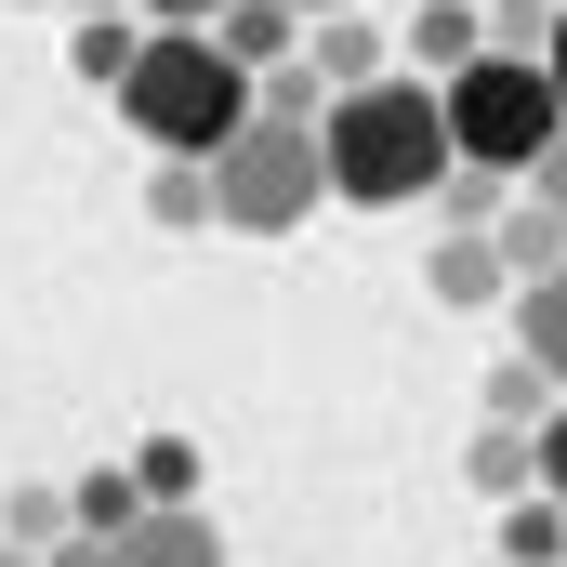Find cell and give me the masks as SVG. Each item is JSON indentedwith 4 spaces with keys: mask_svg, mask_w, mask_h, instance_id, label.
<instances>
[{
    "mask_svg": "<svg viewBox=\"0 0 567 567\" xmlns=\"http://www.w3.org/2000/svg\"><path fill=\"white\" fill-rule=\"evenodd\" d=\"M488 567H502V555H488Z\"/></svg>",
    "mask_w": 567,
    "mask_h": 567,
    "instance_id": "f1b7e54d",
    "label": "cell"
},
{
    "mask_svg": "<svg viewBox=\"0 0 567 567\" xmlns=\"http://www.w3.org/2000/svg\"><path fill=\"white\" fill-rule=\"evenodd\" d=\"M423 198L449 212V225H488V212H502V172H475V158H449V172H435Z\"/></svg>",
    "mask_w": 567,
    "mask_h": 567,
    "instance_id": "ffe728a7",
    "label": "cell"
},
{
    "mask_svg": "<svg viewBox=\"0 0 567 567\" xmlns=\"http://www.w3.org/2000/svg\"><path fill=\"white\" fill-rule=\"evenodd\" d=\"M133 40H145V13H66V80L106 93V80L133 66Z\"/></svg>",
    "mask_w": 567,
    "mask_h": 567,
    "instance_id": "30bf717a",
    "label": "cell"
},
{
    "mask_svg": "<svg viewBox=\"0 0 567 567\" xmlns=\"http://www.w3.org/2000/svg\"><path fill=\"white\" fill-rule=\"evenodd\" d=\"M435 120H449V158H475V172L515 185V172L567 133V93L542 80V53H462V66L435 80Z\"/></svg>",
    "mask_w": 567,
    "mask_h": 567,
    "instance_id": "3957f363",
    "label": "cell"
},
{
    "mask_svg": "<svg viewBox=\"0 0 567 567\" xmlns=\"http://www.w3.org/2000/svg\"><path fill=\"white\" fill-rule=\"evenodd\" d=\"M542 80L567 93V0H555V40H542Z\"/></svg>",
    "mask_w": 567,
    "mask_h": 567,
    "instance_id": "cb8c5ba5",
    "label": "cell"
},
{
    "mask_svg": "<svg viewBox=\"0 0 567 567\" xmlns=\"http://www.w3.org/2000/svg\"><path fill=\"white\" fill-rule=\"evenodd\" d=\"M555 567H567V555H555Z\"/></svg>",
    "mask_w": 567,
    "mask_h": 567,
    "instance_id": "f546056e",
    "label": "cell"
},
{
    "mask_svg": "<svg viewBox=\"0 0 567 567\" xmlns=\"http://www.w3.org/2000/svg\"><path fill=\"white\" fill-rule=\"evenodd\" d=\"M515 185H542V198H555V212H567V133L542 145V158H528V172H515Z\"/></svg>",
    "mask_w": 567,
    "mask_h": 567,
    "instance_id": "7402d4cb",
    "label": "cell"
},
{
    "mask_svg": "<svg viewBox=\"0 0 567 567\" xmlns=\"http://www.w3.org/2000/svg\"><path fill=\"white\" fill-rule=\"evenodd\" d=\"M542 488H555V502H567V396H555V410H542Z\"/></svg>",
    "mask_w": 567,
    "mask_h": 567,
    "instance_id": "44dd1931",
    "label": "cell"
},
{
    "mask_svg": "<svg viewBox=\"0 0 567 567\" xmlns=\"http://www.w3.org/2000/svg\"><path fill=\"white\" fill-rule=\"evenodd\" d=\"M13 13H40V0H13Z\"/></svg>",
    "mask_w": 567,
    "mask_h": 567,
    "instance_id": "83f0119b",
    "label": "cell"
},
{
    "mask_svg": "<svg viewBox=\"0 0 567 567\" xmlns=\"http://www.w3.org/2000/svg\"><path fill=\"white\" fill-rule=\"evenodd\" d=\"M567 555V502L555 488H515L502 502V567H555Z\"/></svg>",
    "mask_w": 567,
    "mask_h": 567,
    "instance_id": "5bb4252c",
    "label": "cell"
},
{
    "mask_svg": "<svg viewBox=\"0 0 567 567\" xmlns=\"http://www.w3.org/2000/svg\"><path fill=\"white\" fill-rule=\"evenodd\" d=\"M120 567H225V528H212L198 502H133V528H120Z\"/></svg>",
    "mask_w": 567,
    "mask_h": 567,
    "instance_id": "5b68a950",
    "label": "cell"
},
{
    "mask_svg": "<svg viewBox=\"0 0 567 567\" xmlns=\"http://www.w3.org/2000/svg\"><path fill=\"white\" fill-rule=\"evenodd\" d=\"M106 93H120V120H133L145 145H172V158H212V145L251 120V66H238L212 27H158V13H145L133 66H120Z\"/></svg>",
    "mask_w": 567,
    "mask_h": 567,
    "instance_id": "7a4b0ae2",
    "label": "cell"
},
{
    "mask_svg": "<svg viewBox=\"0 0 567 567\" xmlns=\"http://www.w3.org/2000/svg\"><path fill=\"white\" fill-rule=\"evenodd\" d=\"M423 290H435V317H475V303H502V251H488V225H449V238H435L423 251Z\"/></svg>",
    "mask_w": 567,
    "mask_h": 567,
    "instance_id": "8992f818",
    "label": "cell"
},
{
    "mask_svg": "<svg viewBox=\"0 0 567 567\" xmlns=\"http://www.w3.org/2000/svg\"><path fill=\"white\" fill-rule=\"evenodd\" d=\"M0 567H40V555H27V542H0Z\"/></svg>",
    "mask_w": 567,
    "mask_h": 567,
    "instance_id": "484cf974",
    "label": "cell"
},
{
    "mask_svg": "<svg viewBox=\"0 0 567 567\" xmlns=\"http://www.w3.org/2000/svg\"><path fill=\"white\" fill-rule=\"evenodd\" d=\"M133 13H158V27H212L225 0H133Z\"/></svg>",
    "mask_w": 567,
    "mask_h": 567,
    "instance_id": "603a6c76",
    "label": "cell"
},
{
    "mask_svg": "<svg viewBox=\"0 0 567 567\" xmlns=\"http://www.w3.org/2000/svg\"><path fill=\"white\" fill-rule=\"evenodd\" d=\"M488 251H502V278H542V265H567V212L542 198V185H502V212H488Z\"/></svg>",
    "mask_w": 567,
    "mask_h": 567,
    "instance_id": "52a82bcc",
    "label": "cell"
},
{
    "mask_svg": "<svg viewBox=\"0 0 567 567\" xmlns=\"http://www.w3.org/2000/svg\"><path fill=\"white\" fill-rule=\"evenodd\" d=\"M317 172L343 212H423V185L449 172V120H435V80L383 66V80H343L317 106Z\"/></svg>",
    "mask_w": 567,
    "mask_h": 567,
    "instance_id": "6da1fadb",
    "label": "cell"
},
{
    "mask_svg": "<svg viewBox=\"0 0 567 567\" xmlns=\"http://www.w3.org/2000/svg\"><path fill=\"white\" fill-rule=\"evenodd\" d=\"M120 475H133V502H198V449H185V435H145Z\"/></svg>",
    "mask_w": 567,
    "mask_h": 567,
    "instance_id": "9a60e30c",
    "label": "cell"
},
{
    "mask_svg": "<svg viewBox=\"0 0 567 567\" xmlns=\"http://www.w3.org/2000/svg\"><path fill=\"white\" fill-rule=\"evenodd\" d=\"M53 528H66V488H53V475H13V488H0V542H27V555H40Z\"/></svg>",
    "mask_w": 567,
    "mask_h": 567,
    "instance_id": "2e32d148",
    "label": "cell"
},
{
    "mask_svg": "<svg viewBox=\"0 0 567 567\" xmlns=\"http://www.w3.org/2000/svg\"><path fill=\"white\" fill-rule=\"evenodd\" d=\"M66 13H133V0H66Z\"/></svg>",
    "mask_w": 567,
    "mask_h": 567,
    "instance_id": "d4e9b609",
    "label": "cell"
},
{
    "mask_svg": "<svg viewBox=\"0 0 567 567\" xmlns=\"http://www.w3.org/2000/svg\"><path fill=\"white\" fill-rule=\"evenodd\" d=\"M212 40H225L238 66H278V53H303V13H290V0H225Z\"/></svg>",
    "mask_w": 567,
    "mask_h": 567,
    "instance_id": "8fae6325",
    "label": "cell"
},
{
    "mask_svg": "<svg viewBox=\"0 0 567 567\" xmlns=\"http://www.w3.org/2000/svg\"><path fill=\"white\" fill-rule=\"evenodd\" d=\"M475 40L488 53H542L555 40V0H475Z\"/></svg>",
    "mask_w": 567,
    "mask_h": 567,
    "instance_id": "e0dca14e",
    "label": "cell"
},
{
    "mask_svg": "<svg viewBox=\"0 0 567 567\" xmlns=\"http://www.w3.org/2000/svg\"><path fill=\"white\" fill-rule=\"evenodd\" d=\"M145 225L198 238V225H212V158H172V145H145Z\"/></svg>",
    "mask_w": 567,
    "mask_h": 567,
    "instance_id": "9c48e42d",
    "label": "cell"
},
{
    "mask_svg": "<svg viewBox=\"0 0 567 567\" xmlns=\"http://www.w3.org/2000/svg\"><path fill=\"white\" fill-rule=\"evenodd\" d=\"M66 528H133V475H66Z\"/></svg>",
    "mask_w": 567,
    "mask_h": 567,
    "instance_id": "d6986e66",
    "label": "cell"
},
{
    "mask_svg": "<svg viewBox=\"0 0 567 567\" xmlns=\"http://www.w3.org/2000/svg\"><path fill=\"white\" fill-rule=\"evenodd\" d=\"M330 198V172H317V120H238V133L212 145V225H238V238H290L303 212Z\"/></svg>",
    "mask_w": 567,
    "mask_h": 567,
    "instance_id": "277c9868",
    "label": "cell"
},
{
    "mask_svg": "<svg viewBox=\"0 0 567 567\" xmlns=\"http://www.w3.org/2000/svg\"><path fill=\"white\" fill-rule=\"evenodd\" d=\"M396 53H410V80H449V66H462V53H488V40H475V0H423V13H410V40H396Z\"/></svg>",
    "mask_w": 567,
    "mask_h": 567,
    "instance_id": "4fadbf2b",
    "label": "cell"
},
{
    "mask_svg": "<svg viewBox=\"0 0 567 567\" xmlns=\"http://www.w3.org/2000/svg\"><path fill=\"white\" fill-rule=\"evenodd\" d=\"M542 410H555L542 357H502V370H488V423H542Z\"/></svg>",
    "mask_w": 567,
    "mask_h": 567,
    "instance_id": "ac0fdd59",
    "label": "cell"
},
{
    "mask_svg": "<svg viewBox=\"0 0 567 567\" xmlns=\"http://www.w3.org/2000/svg\"><path fill=\"white\" fill-rule=\"evenodd\" d=\"M502 303H515V357H542V383L567 396V265H542V278H515Z\"/></svg>",
    "mask_w": 567,
    "mask_h": 567,
    "instance_id": "ba28073f",
    "label": "cell"
},
{
    "mask_svg": "<svg viewBox=\"0 0 567 567\" xmlns=\"http://www.w3.org/2000/svg\"><path fill=\"white\" fill-rule=\"evenodd\" d=\"M290 13H343V0H290Z\"/></svg>",
    "mask_w": 567,
    "mask_h": 567,
    "instance_id": "4316f807",
    "label": "cell"
},
{
    "mask_svg": "<svg viewBox=\"0 0 567 567\" xmlns=\"http://www.w3.org/2000/svg\"><path fill=\"white\" fill-rule=\"evenodd\" d=\"M488 502H515V488H542V423H475V462H462Z\"/></svg>",
    "mask_w": 567,
    "mask_h": 567,
    "instance_id": "7c38bea8",
    "label": "cell"
}]
</instances>
